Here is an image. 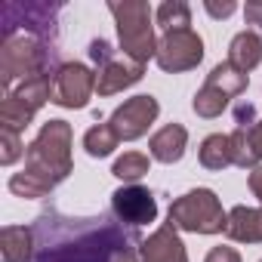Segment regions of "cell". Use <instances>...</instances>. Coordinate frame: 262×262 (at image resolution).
I'll use <instances>...</instances> for the list:
<instances>
[{"mask_svg":"<svg viewBox=\"0 0 262 262\" xmlns=\"http://www.w3.org/2000/svg\"><path fill=\"white\" fill-rule=\"evenodd\" d=\"M34 262H111V256L129 244V234L105 219L43 213L34 225Z\"/></svg>","mask_w":262,"mask_h":262,"instance_id":"6da1fadb","label":"cell"},{"mask_svg":"<svg viewBox=\"0 0 262 262\" xmlns=\"http://www.w3.org/2000/svg\"><path fill=\"white\" fill-rule=\"evenodd\" d=\"M71 123L47 120L25 151V170L10 176V191L16 198H47L71 173Z\"/></svg>","mask_w":262,"mask_h":262,"instance_id":"7a4b0ae2","label":"cell"},{"mask_svg":"<svg viewBox=\"0 0 262 262\" xmlns=\"http://www.w3.org/2000/svg\"><path fill=\"white\" fill-rule=\"evenodd\" d=\"M50 59L53 50L47 47V40L25 31L7 34L4 47H0V86H4V93L16 90L25 80L50 74Z\"/></svg>","mask_w":262,"mask_h":262,"instance_id":"3957f363","label":"cell"},{"mask_svg":"<svg viewBox=\"0 0 262 262\" xmlns=\"http://www.w3.org/2000/svg\"><path fill=\"white\" fill-rule=\"evenodd\" d=\"M114 22H117V40L120 53L133 62L145 65L151 56H158V37L151 25V7L145 0H123V4H108Z\"/></svg>","mask_w":262,"mask_h":262,"instance_id":"277c9868","label":"cell"},{"mask_svg":"<svg viewBox=\"0 0 262 262\" xmlns=\"http://www.w3.org/2000/svg\"><path fill=\"white\" fill-rule=\"evenodd\" d=\"M170 225L191 234H219L228 225V213L210 188H194L170 204Z\"/></svg>","mask_w":262,"mask_h":262,"instance_id":"5b68a950","label":"cell"},{"mask_svg":"<svg viewBox=\"0 0 262 262\" xmlns=\"http://www.w3.org/2000/svg\"><path fill=\"white\" fill-rule=\"evenodd\" d=\"M50 99H53V74L25 80L16 90L4 93V102H0V129L22 133Z\"/></svg>","mask_w":262,"mask_h":262,"instance_id":"8992f818","label":"cell"},{"mask_svg":"<svg viewBox=\"0 0 262 262\" xmlns=\"http://www.w3.org/2000/svg\"><path fill=\"white\" fill-rule=\"evenodd\" d=\"M90 56L96 62V93L99 96H114V93H123L126 86H133L142 80L145 74V65L133 62L129 56H117L111 50L108 40H93L90 43Z\"/></svg>","mask_w":262,"mask_h":262,"instance_id":"52a82bcc","label":"cell"},{"mask_svg":"<svg viewBox=\"0 0 262 262\" xmlns=\"http://www.w3.org/2000/svg\"><path fill=\"white\" fill-rule=\"evenodd\" d=\"M158 65L167 74H179V71H191L201 65L204 59V40L198 31L191 28H176V31H164V37L158 40Z\"/></svg>","mask_w":262,"mask_h":262,"instance_id":"ba28073f","label":"cell"},{"mask_svg":"<svg viewBox=\"0 0 262 262\" xmlns=\"http://www.w3.org/2000/svg\"><path fill=\"white\" fill-rule=\"evenodd\" d=\"M96 93V71L83 62H65L53 71V105L59 108H86Z\"/></svg>","mask_w":262,"mask_h":262,"instance_id":"9c48e42d","label":"cell"},{"mask_svg":"<svg viewBox=\"0 0 262 262\" xmlns=\"http://www.w3.org/2000/svg\"><path fill=\"white\" fill-rule=\"evenodd\" d=\"M158 114H161V105L155 96H133L114 108L108 123L120 142H133V139H142L148 133V126L158 120Z\"/></svg>","mask_w":262,"mask_h":262,"instance_id":"30bf717a","label":"cell"},{"mask_svg":"<svg viewBox=\"0 0 262 262\" xmlns=\"http://www.w3.org/2000/svg\"><path fill=\"white\" fill-rule=\"evenodd\" d=\"M111 210L129 228H142V225H148V222L158 219V201L142 185H123V188H117L111 194Z\"/></svg>","mask_w":262,"mask_h":262,"instance_id":"8fae6325","label":"cell"},{"mask_svg":"<svg viewBox=\"0 0 262 262\" xmlns=\"http://www.w3.org/2000/svg\"><path fill=\"white\" fill-rule=\"evenodd\" d=\"M139 247H142V262H188V253H185V244L179 237V228H173L170 222L155 228Z\"/></svg>","mask_w":262,"mask_h":262,"instance_id":"7c38bea8","label":"cell"},{"mask_svg":"<svg viewBox=\"0 0 262 262\" xmlns=\"http://www.w3.org/2000/svg\"><path fill=\"white\" fill-rule=\"evenodd\" d=\"M185 145H188V129H185L182 123H167V126H161L158 133L148 139L151 158L161 161V164H176V161H182Z\"/></svg>","mask_w":262,"mask_h":262,"instance_id":"4fadbf2b","label":"cell"},{"mask_svg":"<svg viewBox=\"0 0 262 262\" xmlns=\"http://www.w3.org/2000/svg\"><path fill=\"white\" fill-rule=\"evenodd\" d=\"M225 234L237 244H262V207H231Z\"/></svg>","mask_w":262,"mask_h":262,"instance_id":"5bb4252c","label":"cell"},{"mask_svg":"<svg viewBox=\"0 0 262 262\" xmlns=\"http://www.w3.org/2000/svg\"><path fill=\"white\" fill-rule=\"evenodd\" d=\"M34 247H37L34 228L4 225V231H0V256H4V262H31Z\"/></svg>","mask_w":262,"mask_h":262,"instance_id":"9a60e30c","label":"cell"},{"mask_svg":"<svg viewBox=\"0 0 262 262\" xmlns=\"http://www.w3.org/2000/svg\"><path fill=\"white\" fill-rule=\"evenodd\" d=\"M228 62L241 71H253L259 62H262V37L253 34L250 28L234 34L231 37V47H228Z\"/></svg>","mask_w":262,"mask_h":262,"instance_id":"2e32d148","label":"cell"},{"mask_svg":"<svg viewBox=\"0 0 262 262\" xmlns=\"http://www.w3.org/2000/svg\"><path fill=\"white\" fill-rule=\"evenodd\" d=\"M207 83H210V86H216V90H222L228 99H234V96H241V93L247 90L250 74H247V71H241V68H234V65L225 59V62H219V65L207 74Z\"/></svg>","mask_w":262,"mask_h":262,"instance_id":"e0dca14e","label":"cell"},{"mask_svg":"<svg viewBox=\"0 0 262 262\" xmlns=\"http://www.w3.org/2000/svg\"><path fill=\"white\" fill-rule=\"evenodd\" d=\"M198 158H201V167H207V170H225L228 164H234V161H231V139H228L225 133L207 136V139L201 142Z\"/></svg>","mask_w":262,"mask_h":262,"instance_id":"ac0fdd59","label":"cell"},{"mask_svg":"<svg viewBox=\"0 0 262 262\" xmlns=\"http://www.w3.org/2000/svg\"><path fill=\"white\" fill-rule=\"evenodd\" d=\"M117 133L111 129V123H96L90 126L86 133H83V148L90 158H108L114 148H117Z\"/></svg>","mask_w":262,"mask_h":262,"instance_id":"d6986e66","label":"cell"},{"mask_svg":"<svg viewBox=\"0 0 262 262\" xmlns=\"http://www.w3.org/2000/svg\"><path fill=\"white\" fill-rule=\"evenodd\" d=\"M191 108H194V114H198V117H219V114L228 108V96H225L222 90H216V86L204 83V86L194 93Z\"/></svg>","mask_w":262,"mask_h":262,"instance_id":"ffe728a7","label":"cell"},{"mask_svg":"<svg viewBox=\"0 0 262 262\" xmlns=\"http://www.w3.org/2000/svg\"><path fill=\"white\" fill-rule=\"evenodd\" d=\"M158 25L164 31H176V28H188L191 25V7L182 4V0H164L155 13Z\"/></svg>","mask_w":262,"mask_h":262,"instance_id":"44dd1931","label":"cell"},{"mask_svg":"<svg viewBox=\"0 0 262 262\" xmlns=\"http://www.w3.org/2000/svg\"><path fill=\"white\" fill-rule=\"evenodd\" d=\"M111 173H114L117 179L129 182V185H136V182L148 173V155H142V151H126V155H120V158L114 161Z\"/></svg>","mask_w":262,"mask_h":262,"instance_id":"7402d4cb","label":"cell"},{"mask_svg":"<svg viewBox=\"0 0 262 262\" xmlns=\"http://www.w3.org/2000/svg\"><path fill=\"white\" fill-rule=\"evenodd\" d=\"M25 151L28 148L22 145V136L19 133H13V129H0V164L10 167L19 158H25Z\"/></svg>","mask_w":262,"mask_h":262,"instance_id":"603a6c76","label":"cell"},{"mask_svg":"<svg viewBox=\"0 0 262 262\" xmlns=\"http://www.w3.org/2000/svg\"><path fill=\"white\" fill-rule=\"evenodd\" d=\"M244 19H247V25H253V34L262 37V0H250L244 7Z\"/></svg>","mask_w":262,"mask_h":262,"instance_id":"cb8c5ba5","label":"cell"},{"mask_svg":"<svg viewBox=\"0 0 262 262\" xmlns=\"http://www.w3.org/2000/svg\"><path fill=\"white\" fill-rule=\"evenodd\" d=\"M204 10H207L213 19H228V16L237 10V4H234V0H225V4H216V0H207V4H204Z\"/></svg>","mask_w":262,"mask_h":262,"instance_id":"d4e9b609","label":"cell"},{"mask_svg":"<svg viewBox=\"0 0 262 262\" xmlns=\"http://www.w3.org/2000/svg\"><path fill=\"white\" fill-rule=\"evenodd\" d=\"M204 262H241V253L234 247H213Z\"/></svg>","mask_w":262,"mask_h":262,"instance_id":"484cf974","label":"cell"},{"mask_svg":"<svg viewBox=\"0 0 262 262\" xmlns=\"http://www.w3.org/2000/svg\"><path fill=\"white\" fill-rule=\"evenodd\" d=\"M247 136H250V145H253L256 158L262 161V120H256L253 126H247Z\"/></svg>","mask_w":262,"mask_h":262,"instance_id":"4316f807","label":"cell"},{"mask_svg":"<svg viewBox=\"0 0 262 262\" xmlns=\"http://www.w3.org/2000/svg\"><path fill=\"white\" fill-rule=\"evenodd\" d=\"M250 191L259 198V204H262V167H256V170H250Z\"/></svg>","mask_w":262,"mask_h":262,"instance_id":"83f0119b","label":"cell"},{"mask_svg":"<svg viewBox=\"0 0 262 262\" xmlns=\"http://www.w3.org/2000/svg\"><path fill=\"white\" fill-rule=\"evenodd\" d=\"M111 262H139V259H136V250L126 244V247H120V250L111 256Z\"/></svg>","mask_w":262,"mask_h":262,"instance_id":"f1b7e54d","label":"cell"},{"mask_svg":"<svg viewBox=\"0 0 262 262\" xmlns=\"http://www.w3.org/2000/svg\"><path fill=\"white\" fill-rule=\"evenodd\" d=\"M259 262H262V259H259Z\"/></svg>","mask_w":262,"mask_h":262,"instance_id":"f546056e","label":"cell"}]
</instances>
